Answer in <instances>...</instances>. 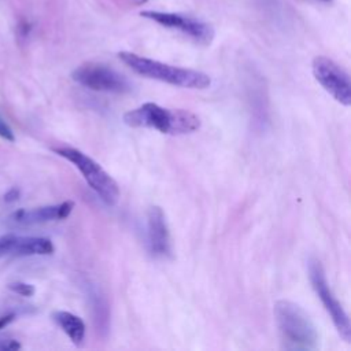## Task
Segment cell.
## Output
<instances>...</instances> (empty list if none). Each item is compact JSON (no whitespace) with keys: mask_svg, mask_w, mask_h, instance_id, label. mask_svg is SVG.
<instances>
[{"mask_svg":"<svg viewBox=\"0 0 351 351\" xmlns=\"http://www.w3.org/2000/svg\"><path fill=\"white\" fill-rule=\"evenodd\" d=\"M125 125L130 128H151L165 134H189L200 128L196 114L184 108H166L148 101L123 114Z\"/></svg>","mask_w":351,"mask_h":351,"instance_id":"6da1fadb","label":"cell"},{"mask_svg":"<svg viewBox=\"0 0 351 351\" xmlns=\"http://www.w3.org/2000/svg\"><path fill=\"white\" fill-rule=\"evenodd\" d=\"M118 58L134 73L158 80L174 86L188 88V89H206L211 84V78L199 70L185 69L178 66H171L155 59H149L133 52L122 51L118 53Z\"/></svg>","mask_w":351,"mask_h":351,"instance_id":"7a4b0ae2","label":"cell"},{"mask_svg":"<svg viewBox=\"0 0 351 351\" xmlns=\"http://www.w3.org/2000/svg\"><path fill=\"white\" fill-rule=\"evenodd\" d=\"M274 318L284 348L307 351L318 347L317 328L299 304L285 299L277 300Z\"/></svg>","mask_w":351,"mask_h":351,"instance_id":"3957f363","label":"cell"},{"mask_svg":"<svg viewBox=\"0 0 351 351\" xmlns=\"http://www.w3.org/2000/svg\"><path fill=\"white\" fill-rule=\"evenodd\" d=\"M53 151L80 170L88 185L107 206H115L118 203L119 186L117 181L96 160L73 147H56Z\"/></svg>","mask_w":351,"mask_h":351,"instance_id":"277c9868","label":"cell"},{"mask_svg":"<svg viewBox=\"0 0 351 351\" xmlns=\"http://www.w3.org/2000/svg\"><path fill=\"white\" fill-rule=\"evenodd\" d=\"M71 78L77 84L96 92L123 95L133 89L132 82L123 74L103 63H84L71 73Z\"/></svg>","mask_w":351,"mask_h":351,"instance_id":"5b68a950","label":"cell"},{"mask_svg":"<svg viewBox=\"0 0 351 351\" xmlns=\"http://www.w3.org/2000/svg\"><path fill=\"white\" fill-rule=\"evenodd\" d=\"M308 277L313 285V289L315 291L317 296L322 302L325 310L330 315V319L340 335V337L350 343L351 340V324L347 313L344 311L343 306L335 296L332 288L329 287V282L326 280L325 270L318 259H310L308 262Z\"/></svg>","mask_w":351,"mask_h":351,"instance_id":"8992f818","label":"cell"},{"mask_svg":"<svg viewBox=\"0 0 351 351\" xmlns=\"http://www.w3.org/2000/svg\"><path fill=\"white\" fill-rule=\"evenodd\" d=\"M140 15L143 18L156 22L158 25H160L163 27L180 30L181 33L191 37L195 43H197L200 45H210L215 36L214 27L210 23L200 21L197 18L189 16V15H182L178 12L154 11V10L141 11Z\"/></svg>","mask_w":351,"mask_h":351,"instance_id":"52a82bcc","label":"cell"},{"mask_svg":"<svg viewBox=\"0 0 351 351\" xmlns=\"http://www.w3.org/2000/svg\"><path fill=\"white\" fill-rule=\"evenodd\" d=\"M313 75L318 84L340 104H351V82L348 73L326 56H315L311 63Z\"/></svg>","mask_w":351,"mask_h":351,"instance_id":"ba28073f","label":"cell"},{"mask_svg":"<svg viewBox=\"0 0 351 351\" xmlns=\"http://www.w3.org/2000/svg\"><path fill=\"white\" fill-rule=\"evenodd\" d=\"M147 247L155 258L166 259L173 255L167 219L159 206H151L147 211Z\"/></svg>","mask_w":351,"mask_h":351,"instance_id":"9c48e42d","label":"cell"},{"mask_svg":"<svg viewBox=\"0 0 351 351\" xmlns=\"http://www.w3.org/2000/svg\"><path fill=\"white\" fill-rule=\"evenodd\" d=\"M74 208V202L66 200L59 204H51V206H43L32 210H16L11 214L10 219L15 223L21 225H36V223H44L49 221L56 219H64L67 218Z\"/></svg>","mask_w":351,"mask_h":351,"instance_id":"30bf717a","label":"cell"},{"mask_svg":"<svg viewBox=\"0 0 351 351\" xmlns=\"http://www.w3.org/2000/svg\"><path fill=\"white\" fill-rule=\"evenodd\" d=\"M53 244L47 237L34 236H16L10 254L15 256H30V255H51L53 252Z\"/></svg>","mask_w":351,"mask_h":351,"instance_id":"8fae6325","label":"cell"},{"mask_svg":"<svg viewBox=\"0 0 351 351\" xmlns=\"http://www.w3.org/2000/svg\"><path fill=\"white\" fill-rule=\"evenodd\" d=\"M52 319L56 322V325L69 336V339L77 344V346H81L84 339H85V332H86V328H85V324L84 321L70 313V311H55L52 313Z\"/></svg>","mask_w":351,"mask_h":351,"instance_id":"7c38bea8","label":"cell"},{"mask_svg":"<svg viewBox=\"0 0 351 351\" xmlns=\"http://www.w3.org/2000/svg\"><path fill=\"white\" fill-rule=\"evenodd\" d=\"M8 289L21 295V296H33L36 292V288L32 284L27 282H22V281H15V282H10L8 284Z\"/></svg>","mask_w":351,"mask_h":351,"instance_id":"4fadbf2b","label":"cell"},{"mask_svg":"<svg viewBox=\"0 0 351 351\" xmlns=\"http://www.w3.org/2000/svg\"><path fill=\"white\" fill-rule=\"evenodd\" d=\"M15 234H3L0 236V256L10 254L12 244L15 241Z\"/></svg>","mask_w":351,"mask_h":351,"instance_id":"5bb4252c","label":"cell"},{"mask_svg":"<svg viewBox=\"0 0 351 351\" xmlns=\"http://www.w3.org/2000/svg\"><path fill=\"white\" fill-rule=\"evenodd\" d=\"M0 137H3L7 141H11V143L15 140L14 132L5 122H3V119H0Z\"/></svg>","mask_w":351,"mask_h":351,"instance_id":"9a60e30c","label":"cell"},{"mask_svg":"<svg viewBox=\"0 0 351 351\" xmlns=\"http://www.w3.org/2000/svg\"><path fill=\"white\" fill-rule=\"evenodd\" d=\"M19 196H21L19 188L12 186V188H10V189L4 193V202H5V203H14V202H16V200L19 199Z\"/></svg>","mask_w":351,"mask_h":351,"instance_id":"2e32d148","label":"cell"},{"mask_svg":"<svg viewBox=\"0 0 351 351\" xmlns=\"http://www.w3.org/2000/svg\"><path fill=\"white\" fill-rule=\"evenodd\" d=\"M21 348V344L16 341V340H7V341H3L0 344V350H7V351H15V350H19Z\"/></svg>","mask_w":351,"mask_h":351,"instance_id":"e0dca14e","label":"cell"},{"mask_svg":"<svg viewBox=\"0 0 351 351\" xmlns=\"http://www.w3.org/2000/svg\"><path fill=\"white\" fill-rule=\"evenodd\" d=\"M15 319V314L10 313V314H4L0 317V329H4L7 325H10L12 321Z\"/></svg>","mask_w":351,"mask_h":351,"instance_id":"ac0fdd59","label":"cell"},{"mask_svg":"<svg viewBox=\"0 0 351 351\" xmlns=\"http://www.w3.org/2000/svg\"><path fill=\"white\" fill-rule=\"evenodd\" d=\"M321 1H325V3H329V1H332V0H321Z\"/></svg>","mask_w":351,"mask_h":351,"instance_id":"d6986e66","label":"cell"}]
</instances>
